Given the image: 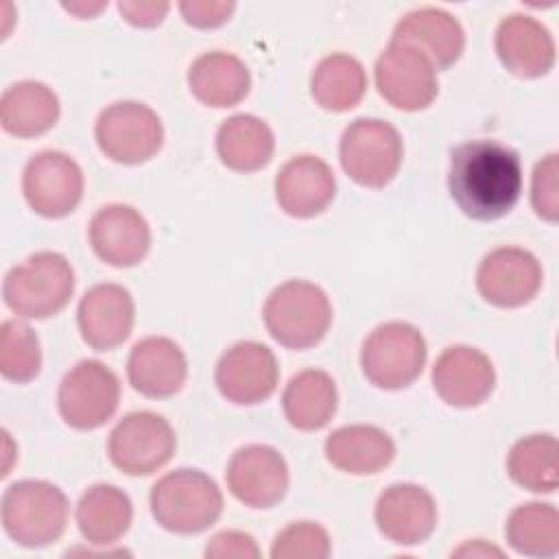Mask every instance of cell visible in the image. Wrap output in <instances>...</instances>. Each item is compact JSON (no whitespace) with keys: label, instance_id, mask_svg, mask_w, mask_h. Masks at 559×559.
<instances>
[{"label":"cell","instance_id":"1","mask_svg":"<svg viewBox=\"0 0 559 559\" xmlns=\"http://www.w3.org/2000/svg\"><path fill=\"white\" fill-rule=\"evenodd\" d=\"M448 188L459 210L474 221H496L522 192L518 153L496 140H472L452 151Z\"/></svg>","mask_w":559,"mask_h":559},{"label":"cell","instance_id":"2","mask_svg":"<svg viewBox=\"0 0 559 559\" xmlns=\"http://www.w3.org/2000/svg\"><path fill=\"white\" fill-rule=\"evenodd\" d=\"M151 511L159 526L179 535L210 528L223 511L218 485L199 469H175L151 489Z\"/></svg>","mask_w":559,"mask_h":559},{"label":"cell","instance_id":"3","mask_svg":"<svg viewBox=\"0 0 559 559\" xmlns=\"http://www.w3.org/2000/svg\"><path fill=\"white\" fill-rule=\"evenodd\" d=\"M74 293V271L57 251L33 253L4 275V304L20 317L48 319L66 308Z\"/></svg>","mask_w":559,"mask_h":559},{"label":"cell","instance_id":"4","mask_svg":"<svg viewBox=\"0 0 559 559\" xmlns=\"http://www.w3.org/2000/svg\"><path fill=\"white\" fill-rule=\"evenodd\" d=\"M269 334L288 349H308L330 330L332 304L312 282L290 280L277 286L264 304Z\"/></svg>","mask_w":559,"mask_h":559},{"label":"cell","instance_id":"5","mask_svg":"<svg viewBox=\"0 0 559 559\" xmlns=\"http://www.w3.org/2000/svg\"><path fill=\"white\" fill-rule=\"evenodd\" d=\"M68 522L66 493L46 480L13 483L2 496V526L26 548H44L61 537Z\"/></svg>","mask_w":559,"mask_h":559},{"label":"cell","instance_id":"6","mask_svg":"<svg viewBox=\"0 0 559 559\" xmlns=\"http://www.w3.org/2000/svg\"><path fill=\"white\" fill-rule=\"evenodd\" d=\"M426 362V341L406 321L378 325L362 343L360 365L367 380L380 389H404L415 382Z\"/></svg>","mask_w":559,"mask_h":559},{"label":"cell","instance_id":"7","mask_svg":"<svg viewBox=\"0 0 559 559\" xmlns=\"http://www.w3.org/2000/svg\"><path fill=\"white\" fill-rule=\"evenodd\" d=\"M343 170L365 188H384L400 170L404 146L397 129L380 118L354 120L338 146Z\"/></svg>","mask_w":559,"mask_h":559},{"label":"cell","instance_id":"8","mask_svg":"<svg viewBox=\"0 0 559 559\" xmlns=\"http://www.w3.org/2000/svg\"><path fill=\"white\" fill-rule=\"evenodd\" d=\"M94 133L105 157L118 164H142L164 144L159 116L135 100H120L103 109Z\"/></svg>","mask_w":559,"mask_h":559},{"label":"cell","instance_id":"9","mask_svg":"<svg viewBox=\"0 0 559 559\" xmlns=\"http://www.w3.org/2000/svg\"><path fill=\"white\" fill-rule=\"evenodd\" d=\"M109 459L129 476H146L164 467L177 448L170 424L151 411L122 417L109 435Z\"/></svg>","mask_w":559,"mask_h":559},{"label":"cell","instance_id":"10","mask_svg":"<svg viewBox=\"0 0 559 559\" xmlns=\"http://www.w3.org/2000/svg\"><path fill=\"white\" fill-rule=\"evenodd\" d=\"M59 413L63 421L76 430H94L103 426L118 408L120 380L98 360H81L59 384Z\"/></svg>","mask_w":559,"mask_h":559},{"label":"cell","instance_id":"11","mask_svg":"<svg viewBox=\"0 0 559 559\" xmlns=\"http://www.w3.org/2000/svg\"><path fill=\"white\" fill-rule=\"evenodd\" d=\"M376 87L397 109H426L437 92V68L415 46L391 41L376 61Z\"/></svg>","mask_w":559,"mask_h":559},{"label":"cell","instance_id":"12","mask_svg":"<svg viewBox=\"0 0 559 559\" xmlns=\"http://www.w3.org/2000/svg\"><path fill=\"white\" fill-rule=\"evenodd\" d=\"M22 192L31 210L46 218H61L83 197L81 166L61 151H41L24 168Z\"/></svg>","mask_w":559,"mask_h":559},{"label":"cell","instance_id":"13","mask_svg":"<svg viewBox=\"0 0 559 559\" xmlns=\"http://www.w3.org/2000/svg\"><path fill=\"white\" fill-rule=\"evenodd\" d=\"M476 286L485 301L498 308H518L539 293L542 266L526 249L500 247L483 258Z\"/></svg>","mask_w":559,"mask_h":559},{"label":"cell","instance_id":"14","mask_svg":"<svg viewBox=\"0 0 559 559\" xmlns=\"http://www.w3.org/2000/svg\"><path fill=\"white\" fill-rule=\"evenodd\" d=\"M227 487L242 504L269 509L277 504L288 489V465L271 445H245L229 459Z\"/></svg>","mask_w":559,"mask_h":559},{"label":"cell","instance_id":"15","mask_svg":"<svg viewBox=\"0 0 559 559\" xmlns=\"http://www.w3.org/2000/svg\"><path fill=\"white\" fill-rule=\"evenodd\" d=\"M280 369L273 352L255 341L231 345L216 365V386L234 404H258L273 395Z\"/></svg>","mask_w":559,"mask_h":559},{"label":"cell","instance_id":"16","mask_svg":"<svg viewBox=\"0 0 559 559\" xmlns=\"http://www.w3.org/2000/svg\"><path fill=\"white\" fill-rule=\"evenodd\" d=\"M135 306L131 293L120 284H96L79 301L76 321L83 341L109 352L122 345L133 328Z\"/></svg>","mask_w":559,"mask_h":559},{"label":"cell","instance_id":"17","mask_svg":"<svg viewBox=\"0 0 559 559\" xmlns=\"http://www.w3.org/2000/svg\"><path fill=\"white\" fill-rule=\"evenodd\" d=\"M432 384L445 404L472 408L491 395L496 371L483 352L467 345H452L437 358Z\"/></svg>","mask_w":559,"mask_h":559},{"label":"cell","instance_id":"18","mask_svg":"<svg viewBox=\"0 0 559 559\" xmlns=\"http://www.w3.org/2000/svg\"><path fill=\"white\" fill-rule=\"evenodd\" d=\"M90 242L103 262L111 266H133L148 253L151 229L135 207L109 203L92 216Z\"/></svg>","mask_w":559,"mask_h":559},{"label":"cell","instance_id":"19","mask_svg":"<svg viewBox=\"0 0 559 559\" xmlns=\"http://www.w3.org/2000/svg\"><path fill=\"white\" fill-rule=\"evenodd\" d=\"M376 524L386 539L415 546L435 531L437 504L424 487L397 483L380 493L376 502Z\"/></svg>","mask_w":559,"mask_h":559},{"label":"cell","instance_id":"20","mask_svg":"<svg viewBox=\"0 0 559 559\" xmlns=\"http://www.w3.org/2000/svg\"><path fill=\"white\" fill-rule=\"evenodd\" d=\"M336 194L332 168L314 157L299 155L286 162L275 177V199L280 207L297 218L321 214Z\"/></svg>","mask_w":559,"mask_h":559},{"label":"cell","instance_id":"21","mask_svg":"<svg viewBox=\"0 0 559 559\" xmlns=\"http://www.w3.org/2000/svg\"><path fill=\"white\" fill-rule=\"evenodd\" d=\"M496 52L502 66L522 79H535L555 66V39L531 15L513 13L496 31Z\"/></svg>","mask_w":559,"mask_h":559},{"label":"cell","instance_id":"22","mask_svg":"<svg viewBox=\"0 0 559 559\" xmlns=\"http://www.w3.org/2000/svg\"><path fill=\"white\" fill-rule=\"evenodd\" d=\"M129 382L146 397L175 395L188 376V360L181 347L166 336L138 341L127 360Z\"/></svg>","mask_w":559,"mask_h":559},{"label":"cell","instance_id":"23","mask_svg":"<svg viewBox=\"0 0 559 559\" xmlns=\"http://www.w3.org/2000/svg\"><path fill=\"white\" fill-rule=\"evenodd\" d=\"M391 41L415 46L437 70H441L459 61L465 48V33L461 22L448 11L424 7L406 13L397 22Z\"/></svg>","mask_w":559,"mask_h":559},{"label":"cell","instance_id":"24","mask_svg":"<svg viewBox=\"0 0 559 559\" xmlns=\"http://www.w3.org/2000/svg\"><path fill=\"white\" fill-rule=\"evenodd\" d=\"M328 461L347 474H376L395 456L393 439L367 424L336 428L325 441Z\"/></svg>","mask_w":559,"mask_h":559},{"label":"cell","instance_id":"25","mask_svg":"<svg viewBox=\"0 0 559 559\" xmlns=\"http://www.w3.org/2000/svg\"><path fill=\"white\" fill-rule=\"evenodd\" d=\"M188 85L197 100L210 107H234L251 87L247 66L229 52H205L188 70Z\"/></svg>","mask_w":559,"mask_h":559},{"label":"cell","instance_id":"26","mask_svg":"<svg viewBox=\"0 0 559 559\" xmlns=\"http://www.w3.org/2000/svg\"><path fill=\"white\" fill-rule=\"evenodd\" d=\"M59 120L57 94L39 81H20L4 90L0 98V122L7 133L35 138Z\"/></svg>","mask_w":559,"mask_h":559},{"label":"cell","instance_id":"27","mask_svg":"<svg viewBox=\"0 0 559 559\" xmlns=\"http://www.w3.org/2000/svg\"><path fill=\"white\" fill-rule=\"evenodd\" d=\"M338 404L336 384L321 369H304L284 389L282 406L290 426L297 430H319L334 417Z\"/></svg>","mask_w":559,"mask_h":559},{"label":"cell","instance_id":"28","mask_svg":"<svg viewBox=\"0 0 559 559\" xmlns=\"http://www.w3.org/2000/svg\"><path fill=\"white\" fill-rule=\"evenodd\" d=\"M133 518V507L129 496L116 485H94L90 487L76 504V524L81 535L96 546H107L118 542Z\"/></svg>","mask_w":559,"mask_h":559},{"label":"cell","instance_id":"29","mask_svg":"<svg viewBox=\"0 0 559 559\" xmlns=\"http://www.w3.org/2000/svg\"><path fill=\"white\" fill-rule=\"evenodd\" d=\"M275 140L271 127L249 114L227 118L216 133V151L221 162L238 173H253L273 157Z\"/></svg>","mask_w":559,"mask_h":559},{"label":"cell","instance_id":"30","mask_svg":"<svg viewBox=\"0 0 559 559\" xmlns=\"http://www.w3.org/2000/svg\"><path fill=\"white\" fill-rule=\"evenodd\" d=\"M310 90L314 100L330 111H347L360 103L367 90V74L358 59L334 52L321 59L312 72Z\"/></svg>","mask_w":559,"mask_h":559},{"label":"cell","instance_id":"31","mask_svg":"<svg viewBox=\"0 0 559 559\" xmlns=\"http://www.w3.org/2000/svg\"><path fill=\"white\" fill-rule=\"evenodd\" d=\"M557 439L552 435H531L520 439L509 456L507 472L520 487L537 493H552L559 485Z\"/></svg>","mask_w":559,"mask_h":559},{"label":"cell","instance_id":"32","mask_svg":"<svg viewBox=\"0 0 559 559\" xmlns=\"http://www.w3.org/2000/svg\"><path fill=\"white\" fill-rule=\"evenodd\" d=\"M507 542L528 557H555L559 550V513L552 504L528 502L518 507L504 526Z\"/></svg>","mask_w":559,"mask_h":559},{"label":"cell","instance_id":"33","mask_svg":"<svg viewBox=\"0 0 559 559\" xmlns=\"http://www.w3.org/2000/svg\"><path fill=\"white\" fill-rule=\"evenodd\" d=\"M41 367L37 334L22 321L9 319L0 325V371L11 382H31Z\"/></svg>","mask_w":559,"mask_h":559},{"label":"cell","instance_id":"34","mask_svg":"<svg viewBox=\"0 0 559 559\" xmlns=\"http://www.w3.org/2000/svg\"><path fill=\"white\" fill-rule=\"evenodd\" d=\"M330 535L317 522H293L280 531L271 546L273 559H325L330 555Z\"/></svg>","mask_w":559,"mask_h":559},{"label":"cell","instance_id":"35","mask_svg":"<svg viewBox=\"0 0 559 559\" xmlns=\"http://www.w3.org/2000/svg\"><path fill=\"white\" fill-rule=\"evenodd\" d=\"M531 201L537 212L548 223H555L559 216V157L557 153L546 155L537 162L533 173Z\"/></svg>","mask_w":559,"mask_h":559},{"label":"cell","instance_id":"36","mask_svg":"<svg viewBox=\"0 0 559 559\" xmlns=\"http://www.w3.org/2000/svg\"><path fill=\"white\" fill-rule=\"evenodd\" d=\"M205 557L207 559H255L260 557V548L255 539L247 533L240 531H223L216 533L210 544L205 546Z\"/></svg>","mask_w":559,"mask_h":559},{"label":"cell","instance_id":"37","mask_svg":"<svg viewBox=\"0 0 559 559\" xmlns=\"http://www.w3.org/2000/svg\"><path fill=\"white\" fill-rule=\"evenodd\" d=\"M183 20L197 28H216L225 24L234 11V2L223 0H186L179 4Z\"/></svg>","mask_w":559,"mask_h":559},{"label":"cell","instance_id":"38","mask_svg":"<svg viewBox=\"0 0 559 559\" xmlns=\"http://www.w3.org/2000/svg\"><path fill=\"white\" fill-rule=\"evenodd\" d=\"M170 4L168 2H155V0H122L118 2V11L120 15L133 24V26H142V28H148V26H157L166 13H168Z\"/></svg>","mask_w":559,"mask_h":559},{"label":"cell","instance_id":"39","mask_svg":"<svg viewBox=\"0 0 559 559\" xmlns=\"http://www.w3.org/2000/svg\"><path fill=\"white\" fill-rule=\"evenodd\" d=\"M452 555H456V557H489V555H496V557H502V550L500 548H496V546H487L483 539H474V542H467V544H463L461 548H456Z\"/></svg>","mask_w":559,"mask_h":559},{"label":"cell","instance_id":"40","mask_svg":"<svg viewBox=\"0 0 559 559\" xmlns=\"http://www.w3.org/2000/svg\"><path fill=\"white\" fill-rule=\"evenodd\" d=\"M107 7V2H98V4H63V9L66 11H70V13H76V15H81V17H90V15H94V13H98L100 9H105Z\"/></svg>","mask_w":559,"mask_h":559}]
</instances>
